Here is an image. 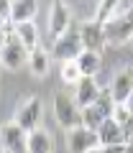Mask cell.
Masks as SVG:
<instances>
[{
	"instance_id": "6da1fadb",
	"label": "cell",
	"mask_w": 133,
	"mask_h": 153,
	"mask_svg": "<svg viewBox=\"0 0 133 153\" xmlns=\"http://www.w3.org/2000/svg\"><path fill=\"white\" fill-rule=\"evenodd\" d=\"M28 56H31L28 46L21 44V41L16 38L13 28L10 31H3V51H0L3 66H5L8 71H18L21 66H28Z\"/></svg>"
},
{
	"instance_id": "7a4b0ae2",
	"label": "cell",
	"mask_w": 133,
	"mask_h": 153,
	"mask_svg": "<svg viewBox=\"0 0 133 153\" xmlns=\"http://www.w3.org/2000/svg\"><path fill=\"white\" fill-rule=\"evenodd\" d=\"M105 38L108 46H123L133 41V10H126L120 16H110L105 21Z\"/></svg>"
},
{
	"instance_id": "3957f363",
	"label": "cell",
	"mask_w": 133,
	"mask_h": 153,
	"mask_svg": "<svg viewBox=\"0 0 133 153\" xmlns=\"http://www.w3.org/2000/svg\"><path fill=\"white\" fill-rule=\"evenodd\" d=\"M54 117L64 130L77 128V125H82V107L77 105L74 97H66L64 92H56L54 94Z\"/></svg>"
},
{
	"instance_id": "277c9868",
	"label": "cell",
	"mask_w": 133,
	"mask_h": 153,
	"mask_svg": "<svg viewBox=\"0 0 133 153\" xmlns=\"http://www.w3.org/2000/svg\"><path fill=\"white\" fill-rule=\"evenodd\" d=\"M84 51V44H82V36H79V31H69L64 33V36L54 38V49H51V56H54L56 61H74L79 54Z\"/></svg>"
},
{
	"instance_id": "5b68a950",
	"label": "cell",
	"mask_w": 133,
	"mask_h": 153,
	"mask_svg": "<svg viewBox=\"0 0 133 153\" xmlns=\"http://www.w3.org/2000/svg\"><path fill=\"white\" fill-rule=\"evenodd\" d=\"M64 140H66L69 153H87L90 148H95L100 143V135H97V130H92L87 125H77V128L64 130Z\"/></svg>"
},
{
	"instance_id": "8992f818",
	"label": "cell",
	"mask_w": 133,
	"mask_h": 153,
	"mask_svg": "<svg viewBox=\"0 0 133 153\" xmlns=\"http://www.w3.org/2000/svg\"><path fill=\"white\" fill-rule=\"evenodd\" d=\"M0 140H3V148L10 153H28V130L23 125H18L16 120L3 125Z\"/></svg>"
},
{
	"instance_id": "52a82bcc",
	"label": "cell",
	"mask_w": 133,
	"mask_h": 153,
	"mask_svg": "<svg viewBox=\"0 0 133 153\" xmlns=\"http://www.w3.org/2000/svg\"><path fill=\"white\" fill-rule=\"evenodd\" d=\"M79 36H82V44L84 49L90 51H102L108 46V38H105V23L92 18V21H84L79 26Z\"/></svg>"
},
{
	"instance_id": "ba28073f",
	"label": "cell",
	"mask_w": 133,
	"mask_h": 153,
	"mask_svg": "<svg viewBox=\"0 0 133 153\" xmlns=\"http://www.w3.org/2000/svg\"><path fill=\"white\" fill-rule=\"evenodd\" d=\"M13 120H16L18 125H23L26 130L39 128V120H41V100H39V97H26V100L16 107Z\"/></svg>"
},
{
	"instance_id": "9c48e42d",
	"label": "cell",
	"mask_w": 133,
	"mask_h": 153,
	"mask_svg": "<svg viewBox=\"0 0 133 153\" xmlns=\"http://www.w3.org/2000/svg\"><path fill=\"white\" fill-rule=\"evenodd\" d=\"M72 28V10L64 0H54L51 3V13H49V31L54 38L64 36L66 31Z\"/></svg>"
},
{
	"instance_id": "30bf717a",
	"label": "cell",
	"mask_w": 133,
	"mask_h": 153,
	"mask_svg": "<svg viewBox=\"0 0 133 153\" xmlns=\"http://www.w3.org/2000/svg\"><path fill=\"white\" fill-rule=\"evenodd\" d=\"M110 94H113V100H115L118 105H123V102L131 100V94H133V71L123 69V71H118V74L113 76Z\"/></svg>"
},
{
	"instance_id": "8fae6325",
	"label": "cell",
	"mask_w": 133,
	"mask_h": 153,
	"mask_svg": "<svg viewBox=\"0 0 133 153\" xmlns=\"http://www.w3.org/2000/svg\"><path fill=\"white\" fill-rule=\"evenodd\" d=\"M39 13V0H10V23H28Z\"/></svg>"
},
{
	"instance_id": "7c38bea8",
	"label": "cell",
	"mask_w": 133,
	"mask_h": 153,
	"mask_svg": "<svg viewBox=\"0 0 133 153\" xmlns=\"http://www.w3.org/2000/svg\"><path fill=\"white\" fill-rule=\"evenodd\" d=\"M77 92H74V100H77V105L79 107H87V105H95L97 102V97H100V84L95 82V76H82V82L77 84Z\"/></svg>"
},
{
	"instance_id": "4fadbf2b",
	"label": "cell",
	"mask_w": 133,
	"mask_h": 153,
	"mask_svg": "<svg viewBox=\"0 0 133 153\" xmlns=\"http://www.w3.org/2000/svg\"><path fill=\"white\" fill-rule=\"evenodd\" d=\"M28 153H54V135L46 128L28 130Z\"/></svg>"
},
{
	"instance_id": "5bb4252c",
	"label": "cell",
	"mask_w": 133,
	"mask_h": 153,
	"mask_svg": "<svg viewBox=\"0 0 133 153\" xmlns=\"http://www.w3.org/2000/svg\"><path fill=\"white\" fill-rule=\"evenodd\" d=\"M100 143H108V146H126V135H123V128L115 117H108L102 125L97 128Z\"/></svg>"
},
{
	"instance_id": "9a60e30c",
	"label": "cell",
	"mask_w": 133,
	"mask_h": 153,
	"mask_svg": "<svg viewBox=\"0 0 133 153\" xmlns=\"http://www.w3.org/2000/svg\"><path fill=\"white\" fill-rule=\"evenodd\" d=\"M77 64H79V69H82L84 76H97V71L102 69L100 51H90V49H84L82 54L77 56Z\"/></svg>"
},
{
	"instance_id": "2e32d148",
	"label": "cell",
	"mask_w": 133,
	"mask_h": 153,
	"mask_svg": "<svg viewBox=\"0 0 133 153\" xmlns=\"http://www.w3.org/2000/svg\"><path fill=\"white\" fill-rule=\"evenodd\" d=\"M13 33H16V38L21 41V44H26V46H28V51L39 49V31H36L33 21H28V23H18V26H13Z\"/></svg>"
},
{
	"instance_id": "e0dca14e",
	"label": "cell",
	"mask_w": 133,
	"mask_h": 153,
	"mask_svg": "<svg viewBox=\"0 0 133 153\" xmlns=\"http://www.w3.org/2000/svg\"><path fill=\"white\" fill-rule=\"evenodd\" d=\"M28 69H31L33 76H46L49 74V54L41 46L31 51V56H28Z\"/></svg>"
},
{
	"instance_id": "ac0fdd59",
	"label": "cell",
	"mask_w": 133,
	"mask_h": 153,
	"mask_svg": "<svg viewBox=\"0 0 133 153\" xmlns=\"http://www.w3.org/2000/svg\"><path fill=\"white\" fill-rule=\"evenodd\" d=\"M59 76H61V82L69 84V87H77L79 82H82V69H79L77 59L74 61H61V69H59Z\"/></svg>"
},
{
	"instance_id": "d6986e66",
	"label": "cell",
	"mask_w": 133,
	"mask_h": 153,
	"mask_svg": "<svg viewBox=\"0 0 133 153\" xmlns=\"http://www.w3.org/2000/svg\"><path fill=\"white\" fill-rule=\"evenodd\" d=\"M108 117L102 112H100L95 105H87V107H82V125H87V128H92V130H97L102 123H105Z\"/></svg>"
},
{
	"instance_id": "ffe728a7",
	"label": "cell",
	"mask_w": 133,
	"mask_h": 153,
	"mask_svg": "<svg viewBox=\"0 0 133 153\" xmlns=\"http://www.w3.org/2000/svg\"><path fill=\"white\" fill-rule=\"evenodd\" d=\"M95 107H97L100 112L105 115V117H113V115H115V107H118V102L113 100L110 89H102V92H100V97H97V102H95Z\"/></svg>"
},
{
	"instance_id": "44dd1931",
	"label": "cell",
	"mask_w": 133,
	"mask_h": 153,
	"mask_svg": "<svg viewBox=\"0 0 133 153\" xmlns=\"http://www.w3.org/2000/svg\"><path fill=\"white\" fill-rule=\"evenodd\" d=\"M118 3H120V0H100V3H97V10H95V18L105 23L108 18H110L113 13H115Z\"/></svg>"
},
{
	"instance_id": "7402d4cb",
	"label": "cell",
	"mask_w": 133,
	"mask_h": 153,
	"mask_svg": "<svg viewBox=\"0 0 133 153\" xmlns=\"http://www.w3.org/2000/svg\"><path fill=\"white\" fill-rule=\"evenodd\" d=\"M87 153H126V146H108V143H97V146L90 148Z\"/></svg>"
},
{
	"instance_id": "603a6c76",
	"label": "cell",
	"mask_w": 133,
	"mask_h": 153,
	"mask_svg": "<svg viewBox=\"0 0 133 153\" xmlns=\"http://www.w3.org/2000/svg\"><path fill=\"white\" fill-rule=\"evenodd\" d=\"M126 153H133V138H131V140L126 143Z\"/></svg>"
},
{
	"instance_id": "cb8c5ba5",
	"label": "cell",
	"mask_w": 133,
	"mask_h": 153,
	"mask_svg": "<svg viewBox=\"0 0 133 153\" xmlns=\"http://www.w3.org/2000/svg\"><path fill=\"white\" fill-rule=\"evenodd\" d=\"M128 107H131V112H133V94H131V100H128Z\"/></svg>"
},
{
	"instance_id": "d4e9b609",
	"label": "cell",
	"mask_w": 133,
	"mask_h": 153,
	"mask_svg": "<svg viewBox=\"0 0 133 153\" xmlns=\"http://www.w3.org/2000/svg\"><path fill=\"white\" fill-rule=\"evenodd\" d=\"M0 153H10V151H5V148H3V151H0Z\"/></svg>"
},
{
	"instance_id": "484cf974",
	"label": "cell",
	"mask_w": 133,
	"mask_h": 153,
	"mask_svg": "<svg viewBox=\"0 0 133 153\" xmlns=\"http://www.w3.org/2000/svg\"><path fill=\"white\" fill-rule=\"evenodd\" d=\"M131 44H133V41H131Z\"/></svg>"
}]
</instances>
